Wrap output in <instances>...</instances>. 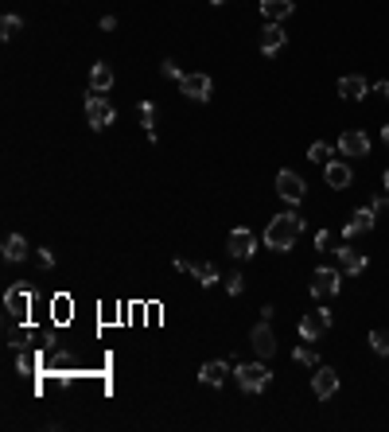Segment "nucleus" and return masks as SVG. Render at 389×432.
Returning <instances> with one entry per match:
<instances>
[{
	"label": "nucleus",
	"instance_id": "33",
	"mask_svg": "<svg viewBox=\"0 0 389 432\" xmlns=\"http://www.w3.org/2000/svg\"><path fill=\"white\" fill-rule=\"evenodd\" d=\"M16 366H20V374H32V370H35V358H32V355H20Z\"/></svg>",
	"mask_w": 389,
	"mask_h": 432
},
{
	"label": "nucleus",
	"instance_id": "27",
	"mask_svg": "<svg viewBox=\"0 0 389 432\" xmlns=\"http://www.w3.org/2000/svg\"><path fill=\"white\" fill-rule=\"evenodd\" d=\"M292 358H296L300 366H319V355H315L312 347H296V351H292Z\"/></svg>",
	"mask_w": 389,
	"mask_h": 432
},
{
	"label": "nucleus",
	"instance_id": "1",
	"mask_svg": "<svg viewBox=\"0 0 389 432\" xmlns=\"http://www.w3.org/2000/svg\"><path fill=\"white\" fill-rule=\"evenodd\" d=\"M300 234H304V218H300V214H292V211L272 214L269 226H265V246L277 249V254H288V249L296 246Z\"/></svg>",
	"mask_w": 389,
	"mask_h": 432
},
{
	"label": "nucleus",
	"instance_id": "25",
	"mask_svg": "<svg viewBox=\"0 0 389 432\" xmlns=\"http://www.w3.org/2000/svg\"><path fill=\"white\" fill-rule=\"evenodd\" d=\"M156 117H160V105H156V102H140V121H144V129H152Z\"/></svg>",
	"mask_w": 389,
	"mask_h": 432
},
{
	"label": "nucleus",
	"instance_id": "30",
	"mask_svg": "<svg viewBox=\"0 0 389 432\" xmlns=\"http://www.w3.org/2000/svg\"><path fill=\"white\" fill-rule=\"evenodd\" d=\"M51 312L59 315V320H67V315H70V300H67V296H59V300L51 304Z\"/></svg>",
	"mask_w": 389,
	"mask_h": 432
},
{
	"label": "nucleus",
	"instance_id": "19",
	"mask_svg": "<svg viewBox=\"0 0 389 432\" xmlns=\"http://www.w3.org/2000/svg\"><path fill=\"white\" fill-rule=\"evenodd\" d=\"M338 93H343V98H350V102H358V98H366V93H370V86H366L362 74H347L343 82H338Z\"/></svg>",
	"mask_w": 389,
	"mask_h": 432
},
{
	"label": "nucleus",
	"instance_id": "18",
	"mask_svg": "<svg viewBox=\"0 0 389 432\" xmlns=\"http://www.w3.org/2000/svg\"><path fill=\"white\" fill-rule=\"evenodd\" d=\"M226 374H230V366L222 362V358H214V362H203L199 381H203V386H222V381H226Z\"/></svg>",
	"mask_w": 389,
	"mask_h": 432
},
{
	"label": "nucleus",
	"instance_id": "32",
	"mask_svg": "<svg viewBox=\"0 0 389 432\" xmlns=\"http://www.w3.org/2000/svg\"><path fill=\"white\" fill-rule=\"evenodd\" d=\"M8 347H24V331H16V327H12V323H8Z\"/></svg>",
	"mask_w": 389,
	"mask_h": 432
},
{
	"label": "nucleus",
	"instance_id": "6",
	"mask_svg": "<svg viewBox=\"0 0 389 432\" xmlns=\"http://www.w3.org/2000/svg\"><path fill=\"white\" fill-rule=\"evenodd\" d=\"M179 90H183L191 102H211L214 82H211V74H203V70H191V74L179 78Z\"/></svg>",
	"mask_w": 389,
	"mask_h": 432
},
{
	"label": "nucleus",
	"instance_id": "11",
	"mask_svg": "<svg viewBox=\"0 0 389 432\" xmlns=\"http://www.w3.org/2000/svg\"><path fill=\"white\" fill-rule=\"evenodd\" d=\"M338 152L350 156V160H358V156H370V136L358 133V129H347V133L338 136Z\"/></svg>",
	"mask_w": 389,
	"mask_h": 432
},
{
	"label": "nucleus",
	"instance_id": "7",
	"mask_svg": "<svg viewBox=\"0 0 389 432\" xmlns=\"http://www.w3.org/2000/svg\"><path fill=\"white\" fill-rule=\"evenodd\" d=\"M304 191H308V187H304V179H300L296 171H288V168L277 171V195L284 199V203H292V207L304 203Z\"/></svg>",
	"mask_w": 389,
	"mask_h": 432
},
{
	"label": "nucleus",
	"instance_id": "31",
	"mask_svg": "<svg viewBox=\"0 0 389 432\" xmlns=\"http://www.w3.org/2000/svg\"><path fill=\"white\" fill-rule=\"evenodd\" d=\"M35 257H39V265H43V269H55V249H39Z\"/></svg>",
	"mask_w": 389,
	"mask_h": 432
},
{
	"label": "nucleus",
	"instance_id": "8",
	"mask_svg": "<svg viewBox=\"0 0 389 432\" xmlns=\"http://www.w3.org/2000/svg\"><path fill=\"white\" fill-rule=\"evenodd\" d=\"M312 296L315 300H327V296H338V288H343V277H338L335 269H315L312 273Z\"/></svg>",
	"mask_w": 389,
	"mask_h": 432
},
{
	"label": "nucleus",
	"instance_id": "24",
	"mask_svg": "<svg viewBox=\"0 0 389 432\" xmlns=\"http://www.w3.org/2000/svg\"><path fill=\"white\" fill-rule=\"evenodd\" d=\"M24 32V20L20 16H4L0 20V35H4V39H12V35H20Z\"/></svg>",
	"mask_w": 389,
	"mask_h": 432
},
{
	"label": "nucleus",
	"instance_id": "37",
	"mask_svg": "<svg viewBox=\"0 0 389 432\" xmlns=\"http://www.w3.org/2000/svg\"><path fill=\"white\" fill-rule=\"evenodd\" d=\"M385 191H389V171H385Z\"/></svg>",
	"mask_w": 389,
	"mask_h": 432
},
{
	"label": "nucleus",
	"instance_id": "28",
	"mask_svg": "<svg viewBox=\"0 0 389 432\" xmlns=\"http://www.w3.org/2000/svg\"><path fill=\"white\" fill-rule=\"evenodd\" d=\"M315 249H323V254L338 249V246H335V234H331V230H319V234H315Z\"/></svg>",
	"mask_w": 389,
	"mask_h": 432
},
{
	"label": "nucleus",
	"instance_id": "21",
	"mask_svg": "<svg viewBox=\"0 0 389 432\" xmlns=\"http://www.w3.org/2000/svg\"><path fill=\"white\" fill-rule=\"evenodd\" d=\"M24 257H27L24 234H8V237H4V261H24Z\"/></svg>",
	"mask_w": 389,
	"mask_h": 432
},
{
	"label": "nucleus",
	"instance_id": "3",
	"mask_svg": "<svg viewBox=\"0 0 389 432\" xmlns=\"http://www.w3.org/2000/svg\"><path fill=\"white\" fill-rule=\"evenodd\" d=\"M331 323H335V312H327V308H315V312H304V320H300V339L304 343H315L319 335H327Z\"/></svg>",
	"mask_w": 389,
	"mask_h": 432
},
{
	"label": "nucleus",
	"instance_id": "12",
	"mask_svg": "<svg viewBox=\"0 0 389 432\" xmlns=\"http://www.w3.org/2000/svg\"><path fill=\"white\" fill-rule=\"evenodd\" d=\"M374 222H378V211H374V207H358V211L350 214V222L343 226V237H358V234H366V230H374Z\"/></svg>",
	"mask_w": 389,
	"mask_h": 432
},
{
	"label": "nucleus",
	"instance_id": "2",
	"mask_svg": "<svg viewBox=\"0 0 389 432\" xmlns=\"http://www.w3.org/2000/svg\"><path fill=\"white\" fill-rule=\"evenodd\" d=\"M234 378H237V386H242L246 393H261L265 386H269L272 374H269V366H265V358H261V362H242L234 370Z\"/></svg>",
	"mask_w": 389,
	"mask_h": 432
},
{
	"label": "nucleus",
	"instance_id": "29",
	"mask_svg": "<svg viewBox=\"0 0 389 432\" xmlns=\"http://www.w3.org/2000/svg\"><path fill=\"white\" fill-rule=\"evenodd\" d=\"M226 292H230V296H242V292H246V280H242V273L226 277Z\"/></svg>",
	"mask_w": 389,
	"mask_h": 432
},
{
	"label": "nucleus",
	"instance_id": "17",
	"mask_svg": "<svg viewBox=\"0 0 389 432\" xmlns=\"http://www.w3.org/2000/svg\"><path fill=\"white\" fill-rule=\"evenodd\" d=\"M292 0H261V16L269 20V24H280V20H288L292 16Z\"/></svg>",
	"mask_w": 389,
	"mask_h": 432
},
{
	"label": "nucleus",
	"instance_id": "13",
	"mask_svg": "<svg viewBox=\"0 0 389 432\" xmlns=\"http://www.w3.org/2000/svg\"><path fill=\"white\" fill-rule=\"evenodd\" d=\"M4 308H8V315H12V320L27 315V308H32V292H27L24 284H12L8 292H4Z\"/></svg>",
	"mask_w": 389,
	"mask_h": 432
},
{
	"label": "nucleus",
	"instance_id": "22",
	"mask_svg": "<svg viewBox=\"0 0 389 432\" xmlns=\"http://www.w3.org/2000/svg\"><path fill=\"white\" fill-rule=\"evenodd\" d=\"M187 273H191L199 284H206V288L218 280V269H214V265H203V261H187Z\"/></svg>",
	"mask_w": 389,
	"mask_h": 432
},
{
	"label": "nucleus",
	"instance_id": "23",
	"mask_svg": "<svg viewBox=\"0 0 389 432\" xmlns=\"http://www.w3.org/2000/svg\"><path fill=\"white\" fill-rule=\"evenodd\" d=\"M370 347L378 351L381 358H389V331H381V327H378V331H370Z\"/></svg>",
	"mask_w": 389,
	"mask_h": 432
},
{
	"label": "nucleus",
	"instance_id": "9",
	"mask_svg": "<svg viewBox=\"0 0 389 432\" xmlns=\"http://www.w3.org/2000/svg\"><path fill=\"white\" fill-rule=\"evenodd\" d=\"M249 343H253L257 358H272V355H277V335H272L269 320H261L253 331H249Z\"/></svg>",
	"mask_w": 389,
	"mask_h": 432
},
{
	"label": "nucleus",
	"instance_id": "5",
	"mask_svg": "<svg viewBox=\"0 0 389 432\" xmlns=\"http://www.w3.org/2000/svg\"><path fill=\"white\" fill-rule=\"evenodd\" d=\"M226 254L230 257H237V261H249V257L257 254V234L253 230H230V237H226Z\"/></svg>",
	"mask_w": 389,
	"mask_h": 432
},
{
	"label": "nucleus",
	"instance_id": "38",
	"mask_svg": "<svg viewBox=\"0 0 389 432\" xmlns=\"http://www.w3.org/2000/svg\"><path fill=\"white\" fill-rule=\"evenodd\" d=\"M211 4H226V0H211Z\"/></svg>",
	"mask_w": 389,
	"mask_h": 432
},
{
	"label": "nucleus",
	"instance_id": "36",
	"mask_svg": "<svg viewBox=\"0 0 389 432\" xmlns=\"http://www.w3.org/2000/svg\"><path fill=\"white\" fill-rule=\"evenodd\" d=\"M381 140L389 144V121H385V125H381Z\"/></svg>",
	"mask_w": 389,
	"mask_h": 432
},
{
	"label": "nucleus",
	"instance_id": "10",
	"mask_svg": "<svg viewBox=\"0 0 389 432\" xmlns=\"http://www.w3.org/2000/svg\"><path fill=\"white\" fill-rule=\"evenodd\" d=\"M312 393L319 401H327V398H335L338 393V374L331 370V366H315V374H312Z\"/></svg>",
	"mask_w": 389,
	"mask_h": 432
},
{
	"label": "nucleus",
	"instance_id": "16",
	"mask_svg": "<svg viewBox=\"0 0 389 432\" xmlns=\"http://www.w3.org/2000/svg\"><path fill=\"white\" fill-rule=\"evenodd\" d=\"M323 176H327V187H335V191H343V187H350V179H355V171H350V164H335V160H331L327 168H323Z\"/></svg>",
	"mask_w": 389,
	"mask_h": 432
},
{
	"label": "nucleus",
	"instance_id": "4",
	"mask_svg": "<svg viewBox=\"0 0 389 432\" xmlns=\"http://www.w3.org/2000/svg\"><path fill=\"white\" fill-rule=\"evenodd\" d=\"M110 121H113V105L105 102V93L90 90V93H86V125H90V129H105Z\"/></svg>",
	"mask_w": 389,
	"mask_h": 432
},
{
	"label": "nucleus",
	"instance_id": "15",
	"mask_svg": "<svg viewBox=\"0 0 389 432\" xmlns=\"http://www.w3.org/2000/svg\"><path fill=\"white\" fill-rule=\"evenodd\" d=\"M284 43H288L284 27H280V24H265V32H261V51H265V55L284 51Z\"/></svg>",
	"mask_w": 389,
	"mask_h": 432
},
{
	"label": "nucleus",
	"instance_id": "34",
	"mask_svg": "<svg viewBox=\"0 0 389 432\" xmlns=\"http://www.w3.org/2000/svg\"><path fill=\"white\" fill-rule=\"evenodd\" d=\"M160 70H164V74H168V78H183V74H179V67H176V63H171V59H168V63H164V67H160Z\"/></svg>",
	"mask_w": 389,
	"mask_h": 432
},
{
	"label": "nucleus",
	"instance_id": "35",
	"mask_svg": "<svg viewBox=\"0 0 389 432\" xmlns=\"http://www.w3.org/2000/svg\"><path fill=\"white\" fill-rule=\"evenodd\" d=\"M374 93H378L381 102H389V82H378V86H374Z\"/></svg>",
	"mask_w": 389,
	"mask_h": 432
},
{
	"label": "nucleus",
	"instance_id": "20",
	"mask_svg": "<svg viewBox=\"0 0 389 432\" xmlns=\"http://www.w3.org/2000/svg\"><path fill=\"white\" fill-rule=\"evenodd\" d=\"M110 86H113V67H110V63H93V70H90V90L105 93Z\"/></svg>",
	"mask_w": 389,
	"mask_h": 432
},
{
	"label": "nucleus",
	"instance_id": "14",
	"mask_svg": "<svg viewBox=\"0 0 389 432\" xmlns=\"http://www.w3.org/2000/svg\"><path fill=\"white\" fill-rule=\"evenodd\" d=\"M335 257H338V265H343V273H350V277H355V273H366V254L362 249H355V246H338L335 249Z\"/></svg>",
	"mask_w": 389,
	"mask_h": 432
},
{
	"label": "nucleus",
	"instance_id": "26",
	"mask_svg": "<svg viewBox=\"0 0 389 432\" xmlns=\"http://www.w3.org/2000/svg\"><path fill=\"white\" fill-rule=\"evenodd\" d=\"M308 156H312L315 164H331V144H323V140H315L312 148H308Z\"/></svg>",
	"mask_w": 389,
	"mask_h": 432
}]
</instances>
